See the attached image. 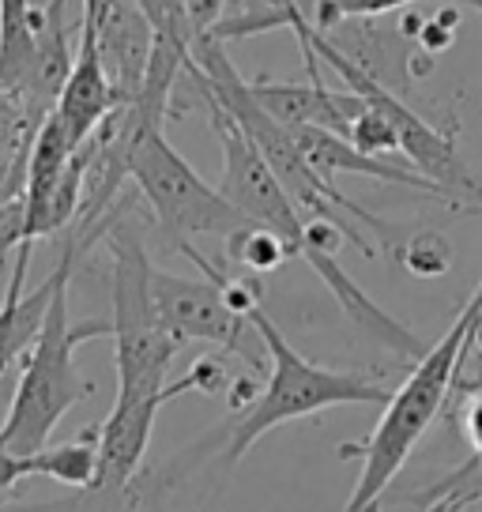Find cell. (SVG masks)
Instances as JSON below:
<instances>
[{
  "label": "cell",
  "instance_id": "obj_1",
  "mask_svg": "<svg viewBox=\"0 0 482 512\" xmlns=\"http://www.w3.org/2000/svg\"><path fill=\"white\" fill-rule=\"evenodd\" d=\"M479 317H482V283L475 287V294L467 298V305L460 309V317L452 320L449 332L418 358L415 369L407 373V381L392 392V400L385 403V415L377 418V426H373V433L366 437V445L343 448V452H351V456L362 460L358 482H354V490H351V497H347L343 512L381 509V497H385V490L392 486V479L400 475L403 464L411 460L415 445L430 433L437 415L445 411Z\"/></svg>",
  "mask_w": 482,
  "mask_h": 512
},
{
  "label": "cell",
  "instance_id": "obj_2",
  "mask_svg": "<svg viewBox=\"0 0 482 512\" xmlns=\"http://www.w3.org/2000/svg\"><path fill=\"white\" fill-rule=\"evenodd\" d=\"M83 241L87 238H72L65 245L61 260H57V290H53V302L46 309V324H42L38 339L31 343V351L23 354L16 392H12L8 415H4V426H0L4 445L12 448L16 456H31L38 448H46L53 430L61 426V418L95 392V384L80 373L76 347L83 339L113 332V324L110 320L72 324V313H68V283H72L76 249Z\"/></svg>",
  "mask_w": 482,
  "mask_h": 512
},
{
  "label": "cell",
  "instance_id": "obj_3",
  "mask_svg": "<svg viewBox=\"0 0 482 512\" xmlns=\"http://www.w3.org/2000/svg\"><path fill=\"white\" fill-rule=\"evenodd\" d=\"M249 317H253L260 336H264L268 354H272V373H268V384L253 396V403L226 426V467L238 464L264 433L283 426V422L321 415L328 407H343V403L392 400V392H388L385 384L366 377V373H343V369H328L309 362L306 354H298L290 347L287 336L275 328V320L260 305L249 309Z\"/></svg>",
  "mask_w": 482,
  "mask_h": 512
},
{
  "label": "cell",
  "instance_id": "obj_4",
  "mask_svg": "<svg viewBox=\"0 0 482 512\" xmlns=\"http://www.w3.org/2000/svg\"><path fill=\"white\" fill-rule=\"evenodd\" d=\"M113 253V358H117V400H174L166 369L181 351L151 302V256L125 223L110 230Z\"/></svg>",
  "mask_w": 482,
  "mask_h": 512
},
{
  "label": "cell",
  "instance_id": "obj_5",
  "mask_svg": "<svg viewBox=\"0 0 482 512\" xmlns=\"http://www.w3.org/2000/svg\"><path fill=\"white\" fill-rule=\"evenodd\" d=\"M121 110L132 125L129 177L140 185L159 226L166 230V238L174 241V249L200 234L230 238L241 226H249V219L226 200L223 189L208 185L181 159V151L162 136L159 121H147L144 113H136L132 106H121Z\"/></svg>",
  "mask_w": 482,
  "mask_h": 512
},
{
  "label": "cell",
  "instance_id": "obj_6",
  "mask_svg": "<svg viewBox=\"0 0 482 512\" xmlns=\"http://www.w3.org/2000/svg\"><path fill=\"white\" fill-rule=\"evenodd\" d=\"M151 302H155V313L166 324V332L181 347L211 343L249 366H260V358L268 351L253 317L238 313L226 298L223 283H215V279H181V275H166L162 268H155L151 272Z\"/></svg>",
  "mask_w": 482,
  "mask_h": 512
},
{
  "label": "cell",
  "instance_id": "obj_7",
  "mask_svg": "<svg viewBox=\"0 0 482 512\" xmlns=\"http://www.w3.org/2000/svg\"><path fill=\"white\" fill-rule=\"evenodd\" d=\"M196 91H200V87H196ZM200 95H204V91H200ZM204 106H208L211 128H215L219 147H223V185H219L223 196L253 226L275 230V234L290 245V253L298 256L302 238H306V219L298 215V204L290 200V192L283 189V181L275 177L268 159L260 155V147L249 140V132H245L211 95H204Z\"/></svg>",
  "mask_w": 482,
  "mask_h": 512
},
{
  "label": "cell",
  "instance_id": "obj_8",
  "mask_svg": "<svg viewBox=\"0 0 482 512\" xmlns=\"http://www.w3.org/2000/svg\"><path fill=\"white\" fill-rule=\"evenodd\" d=\"M117 110H121V98H117L113 76H110V68H106L102 46H98V23L91 12H83V4H80L76 61H72V72H68L65 87H61V95H57L53 113H57V121L65 125L68 136H72V144L83 147Z\"/></svg>",
  "mask_w": 482,
  "mask_h": 512
},
{
  "label": "cell",
  "instance_id": "obj_9",
  "mask_svg": "<svg viewBox=\"0 0 482 512\" xmlns=\"http://www.w3.org/2000/svg\"><path fill=\"white\" fill-rule=\"evenodd\" d=\"M166 400H113V411L98 433V479L91 494L121 497L144 464L155 418Z\"/></svg>",
  "mask_w": 482,
  "mask_h": 512
},
{
  "label": "cell",
  "instance_id": "obj_10",
  "mask_svg": "<svg viewBox=\"0 0 482 512\" xmlns=\"http://www.w3.org/2000/svg\"><path fill=\"white\" fill-rule=\"evenodd\" d=\"M298 256H302L309 268L317 272V279L328 287V294H332L336 305L343 309V317L351 320L362 336H370L373 343H381V347H388V351L400 354V358H415V362L430 351L415 332H407L400 320L388 317L385 309H381L366 290L354 283L332 249H321V245H302V253Z\"/></svg>",
  "mask_w": 482,
  "mask_h": 512
},
{
  "label": "cell",
  "instance_id": "obj_11",
  "mask_svg": "<svg viewBox=\"0 0 482 512\" xmlns=\"http://www.w3.org/2000/svg\"><path fill=\"white\" fill-rule=\"evenodd\" d=\"M253 95L279 125L287 128H324L336 136H351L354 117L366 110V98L354 91H328L324 80L309 83H253Z\"/></svg>",
  "mask_w": 482,
  "mask_h": 512
},
{
  "label": "cell",
  "instance_id": "obj_12",
  "mask_svg": "<svg viewBox=\"0 0 482 512\" xmlns=\"http://www.w3.org/2000/svg\"><path fill=\"white\" fill-rule=\"evenodd\" d=\"M27 264H31V245H19L16 272L8 279L4 302H0V377L12 369L16 358H23V354L31 351V343L38 339L42 324H46V309L53 302V290H57V268H53V275H49L46 283L27 294L23 290Z\"/></svg>",
  "mask_w": 482,
  "mask_h": 512
},
{
  "label": "cell",
  "instance_id": "obj_13",
  "mask_svg": "<svg viewBox=\"0 0 482 512\" xmlns=\"http://www.w3.org/2000/svg\"><path fill=\"white\" fill-rule=\"evenodd\" d=\"M98 433L102 426H87L80 437H72L65 445L38 448L27 460V475L31 479H53L72 490H91L98 479Z\"/></svg>",
  "mask_w": 482,
  "mask_h": 512
},
{
  "label": "cell",
  "instance_id": "obj_14",
  "mask_svg": "<svg viewBox=\"0 0 482 512\" xmlns=\"http://www.w3.org/2000/svg\"><path fill=\"white\" fill-rule=\"evenodd\" d=\"M226 253L238 260L241 268H249L253 275H268L275 272L290 253V245L275 230H264V226H241L238 234L226 238Z\"/></svg>",
  "mask_w": 482,
  "mask_h": 512
},
{
  "label": "cell",
  "instance_id": "obj_15",
  "mask_svg": "<svg viewBox=\"0 0 482 512\" xmlns=\"http://www.w3.org/2000/svg\"><path fill=\"white\" fill-rule=\"evenodd\" d=\"M317 31H332L347 19H381L396 8H411L418 0H302Z\"/></svg>",
  "mask_w": 482,
  "mask_h": 512
},
{
  "label": "cell",
  "instance_id": "obj_16",
  "mask_svg": "<svg viewBox=\"0 0 482 512\" xmlns=\"http://www.w3.org/2000/svg\"><path fill=\"white\" fill-rule=\"evenodd\" d=\"M403 268L418 279H437L452 268V241L437 230H418L403 245Z\"/></svg>",
  "mask_w": 482,
  "mask_h": 512
},
{
  "label": "cell",
  "instance_id": "obj_17",
  "mask_svg": "<svg viewBox=\"0 0 482 512\" xmlns=\"http://www.w3.org/2000/svg\"><path fill=\"white\" fill-rule=\"evenodd\" d=\"M456 27H460V12H456V8H441L437 16L422 19V31H418L415 46L422 49L426 57H434V53H441V49L452 46Z\"/></svg>",
  "mask_w": 482,
  "mask_h": 512
},
{
  "label": "cell",
  "instance_id": "obj_18",
  "mask_svg": "<svg viewBox=\"0 0 482 512\" xmlns=\"http://www.w3.org/2000/svg\"><path fill=\"white\" fill-rule=\"evenodd\" d=\"M19 162H27V144L0 147V211H8L19 200L16 189H23V185H16V174L23 170Z\"/></svg>",
  "mask_w": 482,
  "mask_h": 512
},
{
  "label": "cell",
  "instance_id": "obj_19",
  "mask_svg": "<svg viewBox=\"0 0 482 512\" xmlns=\"http://www.w3.org/2000/svg\"><path fill=\"white\" fill-rule=\"evenodd\" d=\"M185 12H189V27L196 38L211 34L226 19V0H185Z\"/></svg>",
  "mask_w": 482,
  "mask_h": 512
},
{
  "label": "cell",
  "instance_id": "obj_20",
  "mask_svg": "<svg viewBox=\"0 0 482 512\" xmlns=\"http://www.w3.org/2000/svg\"><path fill=\"white\" fill-rule=\"evenodd\" d=\"M460 422H464V437H467V445H471V452L482 460V388H475L464 400Z\"/></svg>",
  "mask_w": 482,
  "mask_h": 512
},
{
  "label": "cell",
  "instance_id": "obj_21",
  "mask_svg": "<svg viewBox=\"0 0 482 512\" xmlns=\"http://www.w3.org/2000/svg\"><path fill=\"white\" fill-rule=\"evenodd\" d=\"M302 16H306V4H302V0H283V27H287V31Z\"/></svg>",
  "mask_w": 482,
  "mask_h": 512
},
{
  "label": "cell",
  "instance_id": "obj_22",
  "mask_svg": "<svg viewBox=\"0 0 482 512\" xmlns=\"http://www.w3.org/2000/svg\"><path fill=\"white\" fill-rule=\"evenodd\" d=\"M471 347L479 351V358H482V317H479V324H475V336H471Z\"/></svg>",
  "mask_w": 482,
  "mask_h": 512
},
{
  "label": "cell",
  "instance_id": "obj_23",
  "mask_svg": "<svg viewBox=\"0 0 482 512\" xmlns=\"http://www.w3.org/2000/svg\"><path fill=\"white\" fill-rule=\"evenodd\" d=\"M452 4H467V8H475V12L482 16V0H452Z\"/></svg>",
  "mask_w": 482,
  "mask_h": 512
},
{
  "label": "cell",
  "instance_id": "obj_24",
  "mask_svg": "<svg viewBox=\"0 0 482 512\" xmlns=\"http://www.w3.org/2000/svg\"><path fill=\"white\" fill-rule=\"evenodd\" d=\"M0 381H4V377H0ZM4 415H8V411H4V400H0V426H4Z\"/></svg>",
  "mask_w": 482,
  "mask_h": 512
}]
</instances>
